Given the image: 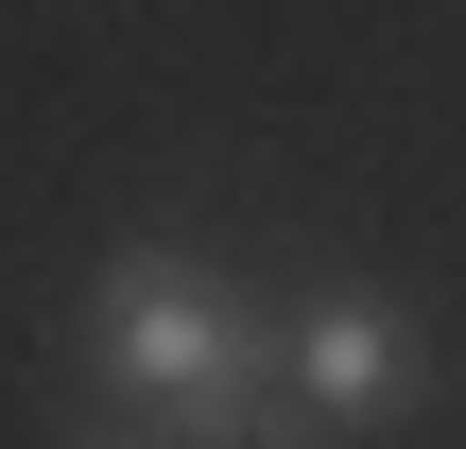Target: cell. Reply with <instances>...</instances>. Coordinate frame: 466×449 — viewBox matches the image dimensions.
I'll return each mask as SVG.
<instances>
[{"label":"cell","mask_w":466,"mask_h":449,"mask_svg":"<svg viewBox=\"0 0 466 449\" xmlns=\"http://www.w3.org/2000/svg\"><path fill=\"white\" fill-rule=\"evenodd\" d=\"M69 363L104 381V415L156 449H311V415L277 398V311L225 294L173 242H121L104 294L69 311Z\"/></svg>","instance_id":"6da1fadb"},{"label":"cell","mask_w":466,"mask_h":449,"mask_svg":"<svg viewBox=\"0 0 466 449\" xmlns=\"http://www.w3.org/2000/svg\"><path fill=\"white\" fill-rule=\"evenodd\" d=\"M277 398H294L311 433H380V415L432 398V346H415V311H380V294H311V311L277 329Z\"/></svg>","instance_id":"7a4b0ae2"},{"label":"cell","mask_w":466,"mask_h":449,"mask_svg":"<svg viewBox=\"0 0 466 449\" xmlns=\"http://www.w3.org/2000/svg\"><path fill=\"white\" fill-rule=\"evenodd\" d=\"M69 449H156V433H121V415H104V433H69Z\"/></svg>","instance_id":"3957f363"}]
</instances>
